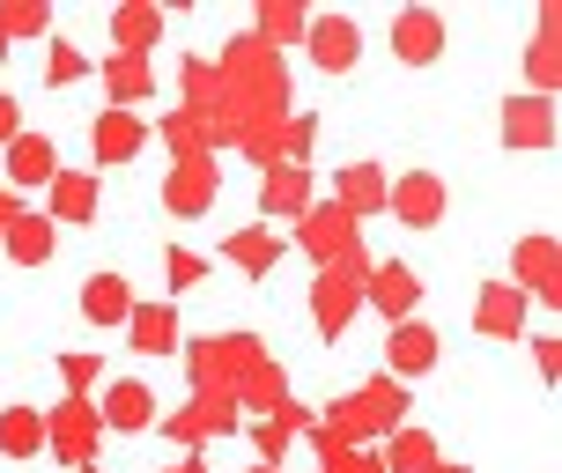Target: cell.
I'll list each match as a JSON object with an SVG mask.
<instances>
[{
  "mask_svg": "<svg viewBox=\"0 0 562 473\" xmlns=\"http://www.w3.org/2000/svg\"><path fill=\"white\" fill-rule=\"evenodd\" d=\"M370 267H378L370 251H356V259H334V267H318V281H311V326H318V340H340L348 326H356Z\"/></svg>",
  "mask_w": 562,
  "mask_h": 473,
  "instance_id": "obj_1",
  "label": "cell"
},
{
  "mask_svg": "<svg viewBox=\"0 0 562 473\" xmlns=\"http://www.w3.org/2000/svg\"><path fill=\"white\" fill-rule=\"evenodd\" d=\"M97 444H104V421H97V399H59L45 415V451L67 459V466H97Z\"/></svg>",
  "mask_w": 562,
  "mask_h": 473,
  "instance_id": "obj_2",
  "label": "cell"
},
{
  "mask_svg": "<svg viewBox=\"0 0 562 473\" xmlns=\"http://www.w3.org/2000/svg\"><path fill=\"white\" fill-rule=\"evenodd\" d=\"M296 245H304L318 267H334V259H356V251H363V223H348L334 200H311L304 215H296Z\"/></svg>",
  "mask_w": 562,
  "mask_h": 473,
  "instance_id": "obj_3",
  "label": "cell"
},
{
  "mask_svg": "<svg viewBox=\"0 0 562 473\" xmlns=\"http://www.w3.org/2000/svg\"><path fill=\"white\" fill-rule=\"evenodd\" d=\"M385 215L407 229H437L445 223V178L437 170H407V178H393L385 185Z\"/></svg>",
  "mask_w": 562,
  "mask_h": 473,
  "instance_id": "obj_4",
  "label": "cell"
},
{
  "mask_svg": "<svg viewBox=\"0 0 562 473\" xmlns=\"http://www.w3.org/2000/svg\"><path fill=\"white\" fill-rule=\"evenodd\" d=\"M363 304L385 318V326H400V318H415L422 311V274L415 267H400V259H378L363 281Z\"/></svg>",
  "mask_w": 562,
  "mask_h": 473,
  "instance_id": "obj_5",
  "label": "cell"
},
{
  "mask_svg": "<svg viewBox=\"0 0 562 473\" xmlns=\"http://www.w3.org/2000/svg\"><path fill=\"white\" fill-rule=\"evenodd\" d=\"M437 356H445V340H437V326H422V318H400L393 334H385V378H393V385L437 370Z\"/></svg>",
  "mask_w": 562,
  "mask_h": 473,
  "instance_id": "obj_6",
  "label": "cell"
},
{
  "mask_svg": "<svg viewBox=\"0 0 562 473\" xmlns=\"http://www.w3.org/2000/svg\"><path fill=\"white\" fill-rule=\"evenodd\" d=\"M304 45H311V67H318V75H348V67L363 59V23H356V15H318V23L304 30Z\"/></svg>",
  "mask_w": 562,
  "mask_h": 473,
  "instance_id": "obj_7",
  "label": "cell"
},
{
  "mask_svg": "<svg viewBox=\"0 0 562 473\" xmlns=\"http://www.w3.org/2000/svg\"><path fill=\"white\" fill-rule=\"evenodd\" d=\"M178 444H207V437H229L237 429V392H200V399H186L178 415L164 421Z\"/></svg>",
  "mask_w": 562,
  "mask_h": 473,
  "instance_id": "obj_8",
  "label": "cell"
},
{
  "mask_svg": "<svg viewBox=\"0 0 562 473\" xmlns=\"http://www.w3.org/2000/svg\"><path fill=\"white\" fill-rule=\"evenodd\" d=\"M526 318H533V296L510 289V281H488V289L474 296V334H488V340H518Z\"/></svg>",
  "mask_w": 562,
  "mask_h": 473,
  "instance_id": "obj_9",
  "label": "cell"
},
{
  "mask_svg": "<svg viewBox=\"0 0 562 473\" xmlns=\"http://www.w3.org/2000/svg\"><path fill=\"white\" fill-rule=\"evenodd\" d=\"M311 200H318V193H311L304 164H267V170H259V215H267V223H281V215L296 223Z\"/></svg>",
  "mask_w": 562,
  "mask_h": 473,
  "instance_id": "obj_10",
  "label": "cell"
},
{
  "mask_svg": "<svg viewBox=\"0 0 562 473\" xmlns=\"http://www.w3.org/2000/svg\"><path fill=\"white\" fill-rule=\"evenodd\" d=\"M97 421L119 429V437H140V429L156 421V392L140 385V378H119V385H104V399H97Z\"/></svg>",
  "mask_w": 562,
  "mask_h": 473,
  "instance_id": "obj_11",
  "label": "cell"
},
{
  "mask_svg": "<svg viewBox=\"0 0 562 473\" xmlns=\"http://www.w3.org/2000/svg\"><path fill=\"white\" fill-rule=\"evenodd\" d=\"M393 53H400V67H429V59L445 53V15L437 8H400Z\"/></svg>",
  "mask_w": 562,
  "mask_h": 473,
  "instance_id": "obj_12",
  "label": "cell"
},
{
  "mask_svg": "<svg viewBox=\"0 0 562 473\" xmlns=\"http://www.w3.org/2000/svg\"><path fill=\"white\" fill-rule=\"evenodd\" d=\"M89 148H97V164H134L140 148H148V126H140L134 112H97L89 119Z\"/></svg>",
  "mask_w": 562,
  "mask_h": 473,
  "instance_id": "obj_13",
  "label": "cell"
},
{
  "mask_svg": "<svg viewBox=\"0 0 562 473\" xmlns=\"http://www.w3.org/2000/svg\"><path fill=\"white\" fill-rule=\"evenodd\" d=\"M164 207L170 215H207V207H215V164H207V156H186V164L164 178Z\"/></svg>",
  "mask_w": 562,
  "mask_h": 473,
  "instance_id": "obj_14",
  "label": "cell"
},
{
  "mask_svg": "<svg viewBox=\"0 0 562 473\" xmlns=\"http://www.w3.org/2000/svg\"><path fill=\"white\" fill-rule=\"evenodd\" d=\"M385 185H393V178H385L378 164H348L334 178V207L348 215V223H363V215H378V207H385Z\"/></svg>",
  "mask_w": 562,
  "mask_h": 473,
  "instance_id": "obj_15",
  "label": "cell"
},
{
  "mask_svg": "<svg viewBox=\"0 0 562 473\" xmlns=\"http://www.w3.org/2000/svg\"><path fill=\"white\" fill-rule=\"evenodd\" d=\"M555 140V104L548 97H510L504 104V148H548Z\"/></svg>",
  "mask_w": 562,
  "mask_h": 473,
  "instance_id": "obj_16",
  "label": "cell"
},
{
  "mask_svg": "<svg viewBox=\"0 0 562 473\" xmlns=\"http://www.w3.org/2000/svg\"><path fill=\"white\" fill-rule=\"evenodd\" d=\"M126 340H134V356H178V304H134L126 318Z\"/></svg>",
  "mask_w": 562,
  "mask_h": 473,
  "instance_id": "obj_17",
  "label": "cell"
},
{
  "mask_svg": "<svg viewBox=\"0 0 562 473\" xmlns=\"http://www.w3.org/2000/svg\"><path fill=\"white\" fill-rule=\"evenodd\" d=\"M53 178H59L53 134H15L8 140V185H53Z\"/></svg>",
  "mask_w": 562,
  "mask_h": 473,
  "instance_id": "obj_18",
  "label": "cell"
},
{
  "mask_svg": "<svg viewBox=\"0 0 562 473\" xmlns=\"http://www.w3.org/2000/svg\"><path fill=\"white\" fill-rule=\"evenodd\" d=\"M82 318L89 326H126V318H134V281L126 274H89L82 281Z\"/></svg>",
  "mask_w": 562,
  "mask_h": 473,
  "instance_id": "obj_19",
  "label": "cell"
},
{
  "mask_svg": "<svg viewBox=\"0 0 562 473\" xmlns=\"http://www.w3.org/2000/svg\"><path fill=\"white\" fill-rule=\"evenodd\" d=\"M385 473H437L445 466V451H437V437L429 429H415V421H400L393 437H385V459H378Z\"/></svg>",
  "mask_w": 562,
  "mask_h": 473,
  "instance_id": "obj_20",
  "label": "cell"
},
{
  "mask_svg": "<svg viewBox=\"0 0 562 473\" xmlns=\"http://www.w3.org/2000/svg\"><path fill=\"white\" fill-rule=\"evenodd\" d=\"M281 251H289V245H281L267 223H245V229H237V237L223 245V259L237 267V274H252V281H259V274H274V267H281Z\"/></svg>",
  "mask_w": 562,
  "mask_h": 473,
  "instance_id": "obj_21",
  "label": "cell"
},
{
  "mask_svg": "<svg viewBox=\"0 0 562 473\" xmlns=\"http://www.w3.org/2000/svg\"><path fill=\"white\" fill-rule=\"evenodd\" d=\"M45 215H53V229L89 223V215H97V178H89V170H59L53 185H45Z\"/></svg>",
  "mask_w": 562,
  "mask_h": 473,
  "instance_id": "obj_22",
  "label": "cell"
},
{
  "mask_svg": "<svg viewBox=\"0 0 562 473\" xmlns=\"http://www.w3.org/2000/svg\"><path fill=\"white\" fill-rule=\"evenodd\" d=\"M304 30H311V15L296 8V0H259V30H252V45H259V53L304 45Z\"/></svg>",
  "mask_w": 562,
  "mask_h": 473,
  "instance_id": "obj_23",
  "label": "cell"
},
{
  "mask_svg": "<svg viewBox=\"0 0 562 473\" xmlns=\"http://www.w3.org/2000/svg\"><path fill=\"white\" fill-rule=\"evenodd\" d=\"M510 289H526V296H540V304H555V237H526Z\"/></svg>",
  "mask_w": 562,
  "mask_h": 473,
  "instance_id": "obj_24",
  "label": "cell"
},
{
  "mask_svg": "<svg viewBox=\"0 0 562 473\" xmlns=\"http://www.w3.org/2000/svg\"><path fill=\"white\" fill-rule=\"evenodd\" d=\"M0 245H8L15 267H45V259H53V215H15Z\"/></svg>",
  "mask_w": 562,
  "mask_h": 473,
  "instance_id": "obj_25",
  "label": "cell"
},
{
  "mask_svg": "<svg viewBox=\"0 0 562 473\" xmlns=\"http://www.w3.org/2000/svg\"><path fill=\"white\" fill-rule=\"evenodd\" d=\"M45 451V415L37 407H0V459H37Z\"/></svg>",
  "mask_w": 562,
  "mask_h": 473,
  "instance_id": "obj_26",
  "label": "cell"
},
{
  "mask_svg": "<svg viewBox=\"0 0 562 473\" xmlns=\"http://www.w3.org/2000/svg\"><path fill=\"white\" fill-rule=\"evenodd\" d=\"M112 37H119V53H126V59H140L156 37H164V8H148V0L119 8V15H112Z\"/></svg>",
  "mask_w": 562,
  "mask_h": 473,
  "instance_id": "obj_27",
  "label": "cell"
},
{
  "mask_svg": "<svg viewBox=\"0 0 562 473\" xmlns=\"http://www.w3.org/2000/svg\"><path fill=\"white\" fill-rule=\"evenodd\" d=\"M104 82H112L119 112H134L140 97H148V89H156V75H148V59H126V53H112V67H104Z\"/></svg>",
  "mask_w": 562,
  "mask_h": 473,
  "instance_id": "obj_28",
  "label": "cell"
},
{
  "mask_svg": "<svg viewBox=\"0 0 562 473\" xmlns=\"http://www.w3.org/2000/svg\"><path fill=\"white\" fill-rule=\"evenodd\" d=\"M45 30H53V15H45L37 0H8V8H0V37H8V45H15V37H45Z\"/></svg>",
  "mask_w": 562,
  "mask_h": 473,
  "instance_id": "obj_29",
  "label": "cell"
},
{
  "mask_svg": "<svg viewBox=\"0 0 562 473\" xmlns=\"http://www.w3.org/2000/svg\"><path fill=\"white\" fill-rule=\"evenodd\" d=\"M97 378H104V362L89 356V348L59 356V385H67V399H89V392H97Z\"/></svg>",
  "mask_w": 562,
  "mask_h": 473,
  "instance_id": "obj_30",
  "label": "cell"
},
{
  "mask_svg": "<svg viewBox=\"0 0 562 473\" xmlns=\"http://www.w3.org/2000/svg\"><path fill=\"white\" fill-rule=\"evenodd\" d=\"M533 89H555V8L540 15V37H533V59H526Z\"/></svg>",
  "mask_w": 562,
  "mask_h": 473,
  "instance_id": "obj_31",
  "label": "cell"
},
{
  "mask_svg": "<svg viewBox=\"0 0 562 473\" xmlns=\"http://www.w3.org/2000/svg\"><path fill=\"white\" fill-rule=\"evenodd\" d=\"M318 459H326V473H385L370 451H348L340 437H326V429H318Z\"/></svg>",
  "mask_w": 562,
  "mask_h": 473,
  "instance_id": "obj_32",
  "label": "cell"
},
{
  "mask_svg": "<svg viewBox=\"0 0 562 473\" xmlns=\"http://www.w3.org/2000/svg\"><path fill=\"white\" fill-rule=\"evenodd\" d=\"M82 75H89L82 45H67V37H53V67H45V82H53V89H75Z\"/></svg>",
  "mask_w": 562,
  "mask_h": 473,
  "instance_id": "obj_33",
  "label": "cell"
},
{
  "mask_svg": "<svg viewBox=\"0 0 562 473\" xmlns=\"http://www.w3.org/2000/svg\"><path fill=\"white\" fill-rule=\"evenodd\" d=\"M200 274H207V259H200V251H170V289H178V296H186Z\"/></svg>",
  "mask_w": 562,
  "mask_h": 473,
  "instance_id": "obj_34",
  "label": "cell"
},
{
  "mask_svg": "<svg viewBox=\"0 0 562 473\" xmlns=\"http://www.w3.org/2000/svg\"><path fill=\"white\" fill-rule=\"evenodd\" d=\"M23 134V104H15V97H8V89H0V148H8V140Z\"/></svg>",
  "mask_w": 562,
  "mask_h": 473,
  "instance_id": "obj_35",
  "label": "cell"
},
{
  "mask_svg": "<svg viewBox=\"0 0 562 473\" xmlns=\"http://www.w3.org/2000/svg\"><path fill=\"white\" fill-rule=\"evenodd\" d=\"M533 370H540V378H555V370H562V348H555V334H540V340H533Z\"/></svg>",
  "mask_w": 562,
  "mask_h": 473,
  "instance_id": "obj_36",
  "label": "cell"
},
{
  "mask_svg": "<svg viewBox=\"0 0 562 473\" xmlns=\"http://www.w3.org/2000/svg\"><path fill=\"white\" fill-rule=\"evenodd\" d=\"M15 215H23V207H15V200L0 193V237H8V223H15Z\"/></svg>",
  "mask_w": 562,
  "mask_h": 473,
  "instance_id": "obj_37",
  "label": "cell"
},
{
  "mask_svg": "<svg viewBox=\"0 0 562 473\" xmlns=\"http://www.w3.org/2000/svg\"><path fill=\"white\" fill-rule=\"evenodd\" d=\"M164 473H207V466H200V459H186V466H164Z\"/></svg>",
  "mask_w": 562,
  "mask_h": 473,
  "instance_id": "obj_38",
  "label": "cell"
},
{
  "mask_svg": "<svg viewBox=\"0 0 562 473\" xmlns=\"http://www.w3.org/2000/svg\"><path fill=\"white\" fill-rule=\"evenodd\" d=\"M437 473H474V466H437Z\"/></svg>",
  "mask_w": 562,
  "mask_h": 473,
  "instance_id": "obj_39",
  "label": "cell"
},
{
  "mask_svg": "<svg viewBox=\"0 0 562 473\" xmlns=\"http://www.w3.org/2000/svg\"><path fill=\"white\" fill-rule=\"evenodd\" d=\"M75 473H104V466H75Z\"/></svg>",
  "mask_w": 562,
  "mask_h": 473,
  "instance_id": "obj_40",
  "label": "cell"
},
{
  "mask_svg": "<svg viewBox=\"0 0 562 473\" xmlns=\"http://www.w3.org/2000/svg\"><path fill=\"white\" fill-rule=\"evenodd\" d=\"M252 473H274V466H252Z\"/></svg>",
  "mask_w": 562,
  "mask_h": 473,
  "instance_id": "obj_41",
  "label": "cell"
},
{
  "mask_svg": "<svg viewBox=\"0 0 562 473\" xmlns=\"http://www.w3.org/2000/svg\"><path fill=\"white\" fill-rule=\"evenodd\" d=\"M0 53H8V37H0Z\"/></svg>",
  "mask_w": 562,
  "mask_h": 473,
  "instance_id": "obj_42",
  "label": "cell"
}]
</instances>
